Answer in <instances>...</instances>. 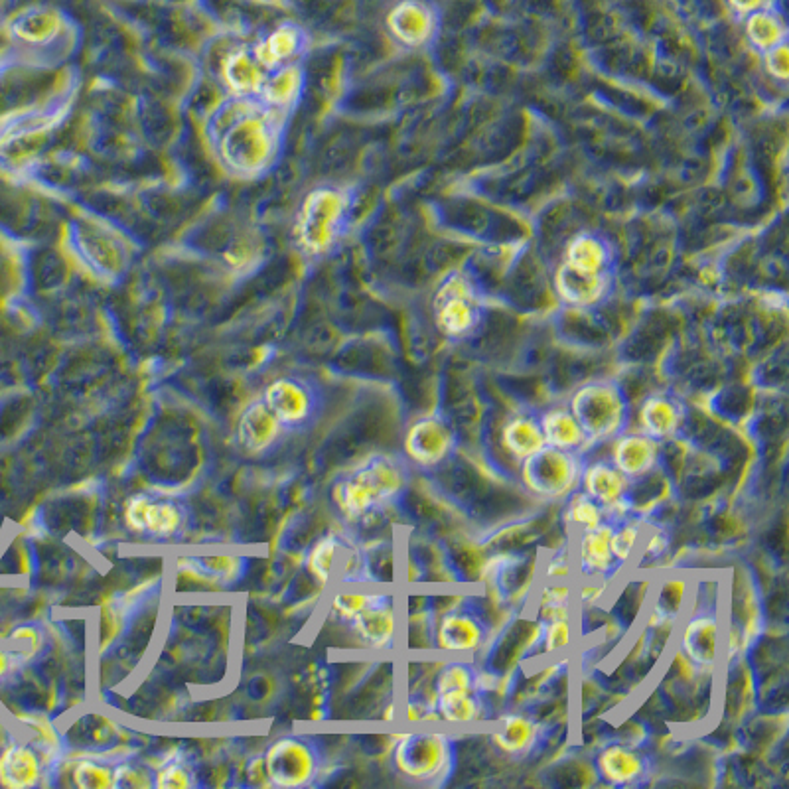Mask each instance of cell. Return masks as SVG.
<instances>
[{"instance_id":"obj_1","label":"cell","mask_w":789,"mask_h":789,"mask_svg":"<svg viewBox=\"0 0 789 789\" xmlns=\"http://www.w3.org/2000/svg\"><path fill=\"white\" fill-rule=\"evenodd\" d=\"M407 488V470L393 456H373L334 486L332 498L350 521L395 502Z\"/></svg>"},{"instance_id":"obj_2","label":"cell","mask_w":789,"mask_h":789,"mask_svg":"<svg viewBox=\"0 0 789 789\" xmlns=\"http://www.w3.org/2000/svg\"><path fill=\"white\" fill-rule=\"evenodd\" d=\"M569 409L590 446L610 442L630 427V401L614 381H590L580 385L571 395Z\"/></svg>"},{"instance_id":"obj_3","label":"cell","mask_w":789,"mask_h":789,"mask_svg":"<svg viewBox=\"0 0 789 789\" xmlns=\"http://www.w3.org/2000/svg\"><path fill=\"white\" fill-rule=\"evenodd\" d=\"M393 766L411 784L440 788L454 774V738L446 732L432 730L403 734L393 752Z\"/></svg>"},{"instance_id":"obj_4","label":"cell","mask_w":789,"mask_h":789,"mask_svg":"<svg viewBox=\"0 0 789 789\" xmlns=\"http://www.w3.org/2000/svg\"><path fill=\"white\" fill-rule=\"evenodd\" d=\"M691 602L695 606L687 604L679 620V651L697 671L711 673L717 669L724 653L720 608L717 598H711L703 588L691 594Z\"/></svg>"},{"instance_id":"obj_5","label":"cell","mask_w":789,"mask_h":789,"mask_svg":"<svg viewBox=\"0 0 789 789\" xmlns=\"http://www.w3.org/2000/svg\"><path fill=\"white\" fill-rule=\"evenodd\" d=\"M523 488L547 502L567 500L580 488L584 456L545 446L537 454L519 462Z\"/></svg>"},{"instance_id":"obj_6","label":"cell","mask_w":789,"mask_h":789,"mask_svg":"<svg viewBox=\"0 0 789 789\" xmlns=\"http://www.w3.org/2000/svg\"><path fill=\"white\" fill-rule=\"evenodd\" d=\"M456 446V431L442 415L417 419L403 438L405 458L421 470H436L446 464L456 452Z\"/></svg>"},{"instance_id":"obj_7","label":"cell","mask_w":789,"mask_h":789,"mask_svg":"<svg viewBox=\"0 0 789 789\" xmlns=\"http://www.w3.org/2000/svg\"><path fill=\"white\" fill-rule=\"evenodd\" d=\"M490 626L482 612L470 604H458L442 614L436 624L434 642L438 651L450 657H470L486 646Z\"/></svg>"},{"instance_id":"obj_8","label":"cell","mask_w":789,"mask_h":789,"mask_svg":"<svg viewBox=\"0 0 789 789\" xmlns=\"http://www.w3.org/2000/svg\"><path fill=\"white\" fill-rule=\"evenodd\" d=\"M436 326L448 338H464L474 332L480 322V300L474 287L462 277H448L436 294L434 302Z\"/></svg>"},{"instance_id":"obj_9","label":"cell","mask_w":789,"mask_h":789,"mask_svg":"<svg viewBox=\"0 0 789 789\" xmlns=\"http://www.w3.org/2000/svg\"><path fill=\"white\" fill-rule=\"evenodd\" d=\"M580 490L600 503L612 521L634 515L632 482L608 458L584 462Z\"/></svg>"},{"instance_id":"obj_10","label":"cell","mask_w":789,"mask_h":789,"mask_svg":"<svg viewBox=\"0 0 789 789\" xmlns=\"http://www.w3.org/2000/svg\"><path fill=\"white\" fill-rule=\"evenodd\" d=\"M265 774L273 786L302 788L318 774L314 750L296 738L277 740L265 754Z\"/></svg>"},{"instance_id":"obj_11","label":"cell","mask_w":789,"mask_h":789,"mask_svg":"<svg viewBox=\"0 0 789 789\" xmlns=\"http://www.w3.org/2000/svg\"><path fill=\"white\" fill-rule=\"evenodd\" d=\"M346 212V200L336 190L314 192L304 206L300 217V237L308 251L318 253L330 247L334 241L342 217Z\"/></svg>"},{"instance_id":"obj_12","label":"cell","mask_w":789,"mask_h":789,"mask_svg":"<svg viewBox=\"0 0 789 789\" xmlns=\"http://www.w3.org/2000/svg\"><path fill=\"white\" fill-rule=\"evenodd\" d=\"M594 772L604 786L640 788L651 774V760L646 752L630 744L610 742L596 752Z\"/></svg>"},{"instance_id":"obj_13","label":"cell","mask_w":789,"mask_h":789,"mask_svg":"<svg viewBox=\"0 0 789 789\" xmlns=\"http://www.w3.org/2000/svg\"><path fill=\"white\" fill-rule=\"evenodd\" d=\"M608 460L632 482H642L661 464V442L640 431H624L610 440Z\"/></svg>"},{"instance_id":"obj_14","label":"cell","mask_w":789,"mask_h":789,"mask_svg":"<svg viewBox=\"0 0 789 789\" xmlns=\"http://www.w3.org/2000/svg\"><path fill=\"white\" fill-rule=\"evenodd\" d=\"M612 523L606 521L596 529L582 531L574 539V571L584 580H608L620 567L610 549Z\"/></svg>"},{"instance_id":"obj_15","label":"cell","mask_w":789,"mask_h":789,"mask_svg":"<svg viewBox=\"0 0 789 789\" xmlns=\"http://www.w3.org/2000/svg\"><path fill=\"white\" fill-rule=\"evenodd\" d=\"M350 624L365 647L389 649L397 640V610L393 600L385 594H377V598L363 608Z\"/></svg>"},{"instance_id":"obj_16","label":"cell","mask_w":789,"mask_h":789,"mask_svg":"<svg viewBox=\"0 0 789 789\" xmlns=\"http://www.w3.org/2000/svg\"><path fill=\"white\" fill-rule=\"evenodd\" d=\"M125 521L137 533L170 537L180 529L182 513L174 503L156 502L148 496H135L125 505Z\"/></svg>"},{"instance_id":"obj_17","label":"cell","mask_w":789,"mask_h":789,"mask_svg":"<svg viewBox=\"0 0 789 789\" xmlns=\"http://www.w3.org/2000/svg\"><path fill=\"white\" fill-rule=\"evenodd\" d=\"M683 423L685 409L669 395H649L638 407V431L659 442L677 436Z\"/></svg>"},{"instance_id":"obj_18","label":"cell","mask_w":789,"mask_h":789,"mask_svg":"<svg viewBox=\"0 0 789 789\" xmlns=\"http://www.w3.org/2000/svg\"><path fill=\"white\" fill-rule=\"evenodd\" d=\"M541 730L543 726L535 718L509 713L498 720L496 730L492 732V742L509 758H525L541 742Z\"/></svg>"},{"instance_id":"obj_19","label":"cell","mask_w":789,"mask_h":789,"mask_svg":"<svg viewBox=\"0 0 789 789\" xmlns=\"http://www.w3.org/2000/svg\"><path fill=\"white\" fill-rule=\"evenodd\" d=\"M389 28L393 36L407 46L427 44L436 30V20L431 8L417 0H405L389 14Z\"/></svg>"},{"instance_id":"obj_20","label":"cell","mask_w":789,"mask_h":789,"mask_svg":"<svg viewBox=\"0 0 789 789\" xmlns=\"http://www.w3.org/2000/svg\"><path fill=\"white\" fill-rule=\"evenodd\" d=\"M436 718L448 724H472L486 715L484 693L478 687H456L436 691L432 699Z\"/></svg>"},{"instance_id":"obj_21","label":"cell","mask_w":789,"mask_h":789,"mask_svg":"<svg viewBox=\"0 0 789 789\" xmlns=\"http://www.w3.org/2000/svg\"><path fill=\"white\" fill-rule=\"evenodd\" d=\"M608 285H610V277L608 273L596 275V273H584L573 269L569 265H561V269L557 271V279H555V287L559 296L576 308H588L598 304L606 292H608Z\"/></svg>"},{"instance_id":"obj_22","label":"cell","mask_w":789,"mask_h":789,"mask_svg":"<svg viewBox=\"0 0 789 789\" xmlns=\"http://www.w3.org/2000/svg\"><path fill=\"white\" fill-rule=\"evenodd\" d=\"M541 432L545 438V446L582 454L590 448V442L578 421L574 419L569 407H553L541 413L539 417Z\"/></svg>"},{"instance_id":"obj_23","label":"cell","mask_w":789,"mask_h":789,"mask_svg":"<svg viewBox=\"0 0 789 789\" xmlns=\"http://www.w3.org/2000/svg\"><path fill=\"white\" fill-rule=\"evenodd\" d=\"M265 405L281 421V425H300L310 417L312 399L310 393L292 379H279L269 385L265 393Z\"/></svg>"},{"instance_id":"obj_24","label":"cell","mask_w":789,"mask_h":789,"mask_svg":"<svg viewBox=\"0 0 789 789\" xmlns=\"http://www.w3.org/2000/svg\"><path fill=\"white\" fill-rule=\"evenodd\" d=\"M500 442L505 454L515 462H523L525 458L537 454L545 448L539 417L527 413H517L509 417L503 423Z\"/></svg>"},{"instance_id":"obj_25","label":"cell","mask_w":789,"mask_h":789,"mask_svg":"<svg viewBox=\"0 0 789 789\" xmlns=\"http://www.w3.org/2000/svg\"><path fill=\"white\" fill-rule=\"evenodd\" d=\"M279 432L281 421L273 411L265 403H255L243 413L237 427V438L247 452L257 454L267 450L277 440Z\"/></svg>"},{"instance_id":"obj_26","label":"cell","mask_w":789,"mask_h":789,"mask_svg":"<svg viewBox=\"0 0 789 789\" xmlns=\"http://www.w3.org/2000/svg\"><path fill=\"white\" fill-rule=\"evenodd\" d=\"M42 776L38 754L30 746H8L0 756V784L10 789L32 788Z\"/></svg>"},{"instance_id":"obj_27","label":"cell","mask_w":789,"mask_h":789,"mask_svg":"<svg viewBox=\"0 0 789 789\" xmlns=\"http://www.w3.org/2000/svg\"><path fill=\"white\" fill-rule=\"evenodd\" d=\"M691 598V584L683 576H673L659 582L651 606L653 626H675Z\"/></svg>"},{"instance_id":"obj_28","label":"cell","mask_w":789,"mask_h":789,"mask_svg":"<svg viewBox=\"0 0 789 789\" xmlns=\"http://www.w3.org/2000/svg\"><path fill=\"white\" fill-rule=\"evenodd\" d=\"M565 265L584 273H608L610 251L606 243L596 235H578L567 247Z\"/></svg>"},{"instance_id":"obj_29","label":"cell","mask_w":789,"mask_h":789,"mask_svg":"<svg viewBox=\"0 0 789 789\" xmlns=\"http://www.w3.org/2000/svg\"><path fill=\"white\" fill-rule=\"evenodd\" d=\"M644 535H646V527L634 515L612 523L610 549H612L614 561L620 569H624L632 561V557L638 553V549L644 541Z\"/></svg>"},{"instance_id":"obj_30","label":"cell","mask_w":789,"mask_h":789,"mask_svg":"<svg viewBox=\"0 0 789 789\" xmlns=\"http://www.w3.org/2000/svg\"><path fill=\"white\" fill-rule=\"evenodd\" d=\"M565 521L573 529L574 535L582 531H590L600 527L606 521H612L604 507L598 502H594L586 492L580 488L574 490L573 494L567 498L565 505Z\"/></svg>"},{"instance_id":"obj_31","label":"cell","mask_w":789,"mask_h":789,"mask_svg":"<svg viewBox=\"0 0 789 789\" xmlns=\"http://www.w3.org/2000/svg\"><path fill=\"white\" fill-rule=\"evenodd\" d=\"M746 34L752 46L760 52H768L780 44H786V26L770 10H758L746 20Z\"/></svg>"},{"instance_id":"obj_32","label":"cell","mask_w":789,"mask_h":789,"mask_svg":"<svg viewBox=\"0 0 789 789\" xmlns=\"http://www.w3.org/2000/svg\"><path fill=\"white\" fill-rule=\"evenodd\" d=\"M231 148H233V156L241 158L243 164H247L255 158H261L267 148L265 131L255 123L237 127L231 137Z\"/></svg>"},{"instance_id":"obj_33","label":"cell","mask_w":789,"mask_h":789,"mask_svg":"<svg viewBox=\"0 0 789 789\" xmlns=\"http://www.w3.org/2000/svg\"><path fill=\"white\" fill-rule=\"evenodd\" d=\"M539 638L537 644L541 647V653L545 655H557L571 647L574 638L573 618L569 620H557V622H539Z\"/></svg>"},{"instance_id":"obj_34","label":"cell","mask_w":789,"mask_h":789,"mask_svg":"<svg viewBox=\"0 0 789 789\" xmlns=\"http://www.w3.org/2000/svg\"><path fill=\"white\" fill-rule=\"evenodd\" d=\"M115 770L95 760H79L73 766V784L79 789L113 788Z\"/></svg>"},{"instance_id":"obj_35","label":"cell","mask_w":789,"mask_h":789,"mask_svg":"<svg viewBox=\"0 0 789 789\" xmlns=\"http://www.w3.org/2000/svg\"><path fill=\"white\" fill-rule=\"evenodd\" d=\"M336 551H338V541L334 537H326V539L318 541L314 545V549L310 551L306 567L318 582L326 584L330 580L334 561H336Z\"/></svg>"},{"instance_id":"obj_36","label":"cell","mask_w":789,"mask_h":789,"mask_svg":"<svg viewBox=\"0 0 789 789\" xmlns=\"http://www.w3.org/2000/svg\"><path fill=\"white\" fill-rule=\"evenodd\" d=\"M296 48V34L294 30L283 28L279 32H275L263 46H261V60L267 64H275L281 60H287L288 56L294 52Z\"/></svg>"},{"instance_id":"obj_37","label":"cell","mask_w":789,"mask_h":789,"mask_svg":"<svg viewBox=\"0 0 789 789\" xmlns=\"http://www.w3.org/2000/svg\"><path fill=\"white\" fill-rule=\"evenodd\" d=\"M377 598V594H365V592H342L334 598L332 608L334 612L346 620L352 622L363 608H367L373 600Z\"/></svg>"},{"instance_id":"obj_38","label":"cell","mask_w":789,"mask_h":789,"mask_svg":"<svg viewBox=\"0 0 789 789\" xmlns=\"http://www.w3.org/2000/svg\"><path fill=\"white\" fill-rule=\"evenodd\" d=\"M574 606V586L571 580H545L539 590L537 606Z\"/></svg>"},{"instance_id":"obj_39","label":"cell","mask_w":789,"mask_h":789,"mask_svg":"<svg viewBox=\"0 0 789 789\" xmlns=\"http://www.w3.org/2000/svg\"><path fill=\"white\" fill-rule=\"evenodd\" d=\"M152 784H154L152 776L141 766L121 764L115 768L113 788L146 789L152 788Z\"/></svg>"},{"instance_id":"obj_40","label":"cell","mask_w":789,"mask_h":789,"mask_svg":"<svg viewBox=\"0 0 789 789\" xmlns=\"http://www.w3.org/2000/svg\"><path fill=\"white\" fill-rule=\"evenodd\" d=\"M154 786L158 789H188L192 786V774L180 764H168L156 772Z\"/></svg>"},{"instance_id":"obj_41","label":"cell","mask_w":789,"mask_h":789,"mask_svg":"<svg viewBox=\"0 0 789 789\" xmlns=\"http://www.w3.org/2000/svg\"><path fill=\"white\" fill-rule=\"evenodd\" d=\"M229 81L239 89H253L259 83V75L247 56H235L229 64Z\"/></svg>"},{"instance_id":"obj_42","label":"cell","mask_w":789,"mask_h":789,"mask_svg":"<svg viewBox=\"0 0 789 789\" xmlns=\"http://www.w3.org/2000/svg\"><path fill=\"white\" fill-rule=\"evenodd\" d=\"M22 720H26L36 730L38 740H40V744L44 746L46 752H58L60 736H58V730L52 726V722L48 718L26 715V717H22Z\"/></svg>"},{"instance_id":"obj_43","label":"cell","mask_w":789,"mask_h":789,"mask_svg":"<svg viewBox=\"0 0 789 789\" xmlns=\"http://www.w3.org/2000/svg\"><path fill=\"white\" fill-rule=\"evenodd\" d=\"M91 728H81V742L79 744H85V746H105V744H109V740H111V736L117 732V728H115V724H111L109 720H105V718H99V724H89Z\"/></svg>"},{"instance_id":"obj_44","label":"cell","mask_w":789,"mask_h":789,"mask_svg":"<svg viewBox=\"0 0 789 789\" xmlns=\"http://www.w3.org/2000/svg\"><path fill=\"white\" fill-rule=\"evenodd\" d=\"M766 70H768V73H770L772 77H776V79H780V81H786V79H788V44H780V46H776V48H772V50L766 52Z\"/></svg>"},{"instance_id":"obj_45","label":"cell","mask_w":789,"mask_h":789,"mask_svg":"<svg viewBox=\"0 0 789 789\" xmlns=\"http://www.w3.org/2000/svg\"><path fill=\"white\" fill-rule=\"evenodd\" d=\"M574 573L573 553H557L545 565V580H571Z\"/></svg>"},{"instance_id":"obj_46","label":"cell","mask_w":789,"mask_h":789,"mask_svg":"<svg viewBox=\"0 0 789 789\" xmlns=\"http://www.w3.org/2000/svg\"><path fill=\"white\" fill-rule=\"evenodd\" d=\"M604 594V580H582L574 588V604H580L582 608L594 606L600 602Z\"/></svg>"},{"instance_id":"obj_47","label":"cell","mask_w":789,"mask_h":789,"mask_svg":"<svg viewBox=\"0 0 789 789\" xmlns=\"http://www.w3.org/2000/svg\"><path fill=\"white\" fill-rule=\"evenodd\" d=\"M206 565V573L214 574L217 578H229L237 571L235 565H239V559L235 557H212V559H204L202 561Z\"/></svg>"},{"instance_id":"obj_48","label":"cell","mask_w":789,"mask_h":789,"mask_svg":"<svg viewBox=\"0 0 789 789\" xmlns=\"http://www.w3.org/2000/svg\"><path fill=\"white\" fill-rule=\"evenodd\" d=\"M537 618L539 622H557V620H569L573 618V606L571 604H561V606H537Z\"/></svg>"},{"instance_id":"obj_49","label":"cell","mask_w":789,"mask_h":789,"mask_svg":"<svg viewBox=\"0 0 789 789\" xmlns=\"http://www.w3.org/2000/svg\"><path fill=\"white\" fill-rule=\"evenodd\" d=\"M667 545H669V537L663 531H657L647 539L646 553L651 557H661L667 551Z\"/></svg>"},{"instance_id":"obj_50","label":"cell","mask_w":789,"mask_h":789,"mask_svg":"<svg viewBox=\"0 0 789 789\" xmlns=\"http://www.w3.org/2000/svg\"><path fill=\"white\" fill-rule=\"evenodd\" d=\"M728 2L738 14L750 16V14L758 12V10H766V2L768 0H728Z\"/></svg>"},{"instance_id":"obj_51","label":"cell","mask_w":789,"mask_h":789,"mask_svg":"<svg viewBox=\"0 0 789 789\" xmlns=\"http://www.w3.org/2000/svg\"><path fill=\"white\" fill-rule=\"evenodd\" d=\"M8 671V655L4 651H0V677Z\"/></svg>"}]
</instances>
